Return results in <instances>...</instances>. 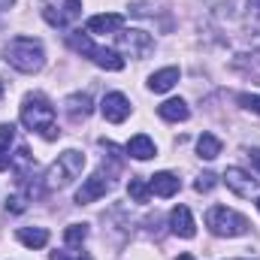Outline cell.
I'll return each instance as SVG.
<instances>
[{
	"label": "cell",
	"instance_id": "1",
	"mask_svg": "<svg viewBox=\"0 0 260 260\" xmlns=\"http://www.w3.org/2000/svg\"><path fill=\"white\" fill-rule=\"evenodd\" d=\"M21 124L30 133H40L43 139H58V124H55V106L43 97V94H27L21 100V112H18Z\"/></svg>",
	"mask_w": 260,
	"mask_h": 260
},
{
	"label": "cell",
	"instance_id": "2",
	"mask_svg": "<svg viewBox=\"0 0 260 260\" xmlns=\"http://www.w3.org/2000/svg\"><path fill=\"white\" fill-rule=\"evenodd\" d=\"M6 64L18 73H40L46 67V49L34 37H15L6 46Z\"/></svg>",
	"mask_w": 260,
	"mask_h": 260
},
{
	"label": "cell",
	"instance_id": "3",
	"mask_svg": "<svg viewBox=\"0 0 260 260\" xmlns=\"http://www.w3.org/2000/svg\"><path fill=\"white\" fill-rule=\"evenodd\" d=\"M82 170H85V154L76 151V148H67V151L58 154V160L46 170L43 188H46V191H61V188L73 185V182L82 176Z\"/></svg>",
	"mask_w": 260,
	"mask_h": 260
},
{
	"label": "cell",
	"instance_id": "4",
	"mask_svg": "<svg viewBox=\"0 0 260 260\" xmlns=\"http://www.w3.org/2000/svg\"><path fill=\"white\" fill-rule=\"evenodd\" d=\"M67 40H70V46H73L79 55L91 58L100 70H109V73L124 70V55H121V52H115V49H103V46H94L88 34H82V30H70Z\"/></svg>",
	"mask_w": 260,
	"mask_h": 260
},
{
	"label": "cell",
	"instance_id": "5",
	"mask_svg": "<svg viewBox=\"0 0 260 260\" xmlns=\"http://www.w3.org/2000/svg\"><path fill=\"white\" fill-rule=\"evenodd\" d=\"M206 227L221 236V239H236V236H245L248 233V218L239 215L236 209H227V206H212L206 212Z\"/></svg>",
	"mask_w": 260,
	"mask_h": 260
},
{
	"label": "cell",
	"instance_id": "6",
	"mask_svg": "<svg viewBox=\"0 0 260 260\" xmlns=\"http://www.w3.org/2000/svg\"><path fill=\"white\" fill-rule=\"evenodd\" d=\"M118 37V52L121 55H127V58H148L151 52H154V37L151 34H145V30H139V27H130V30H118L115 34Z\"/></svg>",
	"mask_w": 260,
	"mask_h": 260
},
{
	"label": "cell",
	"instance_id": "7",
	"mask_svg": "<svg viewBox=\"0 0 260 260\" xmlns=\"http://www.w3.org/2000/svg\"><path fill=\"white\" fill-rule=\"evenodd\" d=\"M112 173H118L115 167H103V170H97L94 176H88L85 182H82V188L76 191V203L79 206H88V203H94V200H100V197H106L109 191H112Z\"/></svg>",
	"mask_w": 260,
	"mask_h": 260
},
{
	"label": "cell",
	"instance_id": "8",
	"mask_svg": "<svg viewBox=\"0 0 260 260\" xmlns=\"http://www.w3.org/2000/svg\"><path fill=\"white\" fill-rule=\"evenodd\" d=\"M221 179L227 182V188H230L233 194L260 197V182L257 179H251V173H245V170H239V167H227V173H224Z\"/></svg>",
	"mask_w": 260,
	"mask_h": 260
},
{
	"label": "cell",
	"instance_id": "9",
	"mask_svg": "<svg viewBox=\"0 0 260 260\" xmlns=\"http://www.w3.org/2000/svg\"><path fill=\"white\" fill-rule=\"evenodd\" d=\"M130 100L121 94V91H112V94H106L103 97V103H100V112H103V118L106 121H112V124H121V121H127L130 118Z\"/></svg>",
	"mask_w": 260,
	"mask_h": 260
},
{
	"label": "cell",
	"instance_id": "10",
	"mask_svg": "<svg viewBox=\"0 0 260 260\" xmlns=\"http://www.w3.org/2000/svg\"><path fill=\"white\" fill-rule=\"evenodd\" d=\"M170 230L182 239H194L197 236V224H194V215L188 206H173L170 212Z\"/></svg>",
	"mask_w": 260,
	"mask_h": 260
},
{
	"label": "cell",
	"instance_id": "11",
	"mask_svg": "<svg viewBox=\"0 0 260 260\" xmlns=\"http://www.w3.org/2000/svg\"><path fill=\"white\" fill-rule=\"evenodd\" d=\"M64 112L70 121H85V118H91V112H94V100L88 97V94H70L64 100Z\"/></svg>",
	"mask_w": 260,
	"mask_h": 260
},
{
	"label": "cell",
	"instance_id": "12",
	"mask_svg": "<svg viewBox=\"0 0 260 260\" xmlns=\"http://www.w3.org/2000/svg\"><path fill=\"white\" fill-rule=\"evenodd\" d=\"M179 76H182L179 67H164V70H157V73L148 76V91H151V94H167V91L176 88Z\"/></svg>",
	"mask_w": 260,
	"mask_h": 260
},
{
	"label": "cell",
	"instance_id": "13",
	"mask_svg": "<svg viewBox=\"0 0 260 260\" xmlns=\"http://www.w3.org/2000/svg\"><path fill=\"white\" fill-rule=\"evenodd\" d=\"M124 27V18L118 12H103V15H91L88 18V30L91 34H118Z\"/></svg>",
	"mask_w": 260,
	"mask_h": 260
},
{
	"label": "cell",
	"instance_id": "14",
	"mask_svg": "<svg viewBox=\"0 0 260 260\" xmlns=\"http://www.w3.org/2000/svg\"><path fill=\"white\" fill-rule=\"evenodd\" d=\"M148 188H151V194L154 197H173L179 194V188H182V182H179V176H173V173H154L151 179H148Z\"/></svg>",
	"mask_w": 260,
	"mask_h": 260
},
{
	"label": "cell",
	"instance_id": "15",
	"mask_svg": "<svg viewBox=\"0 0 260 260\" xmlns=\"http://www.w3.org/2000/svg\"><path fill=\"white\" fill-rule=\"evenodd\" d=\"M15 239H18L24 248L40 251V248H46V245H49V230H46V227H18Z\"/></svg>",
	"mask_w": 260,
	"mask_h": 260
},
{
	"label": "cell",
	"instance_id": "16",
	"mask_svg": "<svg viewBox=\"0 0 260 260\" xmlns=\"http://www.w3.org/2000/svg\"><path fill=\"white\" fill-rule=\"evenodd\" d=\"M157 115L164 121H188L191 118V109H188V103L182 97H173V100H164L157 106Z\"/></svg>",
	"mask_w": 260,
	"mask_h": 260
},
{
	"label": "cell",
	"instance_id": "17",
	"mask_svg": "<svg viewBox=\"0 0 260 260\" xmlns=\"http://www.w3.org/2000/svg\"><path fill=\"white\" fill-rule=\"evenodd\" d=\"M127 151L130 157H136V160H151L154 154H157V148H154V142H151V136H145V133H136L133 139L127 142Z\"/></svg>",
	"mask_w": 260,
	"mask_h": 260
},
{
	"label": "cell",
	"instance_id": "18",
	"mask_svg": "<svg viewBox=\"0 0 260 260\" xmlns=\"http://www.w3.org/2000/svg\"><path fill=\"white\" fill-rule=\"evenodd\" d=\"M197 154H200L203 160H215V157L221 154V139H218L215 133H203V136L197 139Z\"/></svg>",
	"mask_w": 260,
	"mask_h": 260
},
{
	"label": "cell",
	"instance_id": "19",
	"mask_svg": "<svg viewBox=\"0 0 260 260\" xmlns=\"http://www.w3.org/2000/svg\"><path fill=\"white\" fill-rule=\"evenodd\" d=\"M12 139H15V127L12 124H0V170H6L12 164Z\"/></svg>",
	"mask_w": 260,
	"mask_h": 260
},
{
	"label": "cell",
	"instance_id": "20",
	"mask_svg": "<svg viewBox=\"0 0 260 260\" xmlns=\"http://www.w3.org/2000/svg\"><path fill=\"white\" fill-rule=\"evenodd\" d=\"M127 194L133 203H148V197H151V188H148V182L145 179H139V176H133L127 185Z\"/></svg>",
	"mask_w": 260,
	"mask_h": 260
},
{
	"label": "cell",
	"instance_id": "21",
	"mask_svg": "<svg viewBox=\"0 0 260 260\" xmlns=\"http://www.w3.org/2000/svg\"><path fill=\"white\" fill-rule=\"evenodd\" d=\"M88 239V224H70L64 230V242L70 248H76V245H82Z\"/></svg>",
	"mask_w": 260,
	"mask_h": 260
},
{
	"label": "cell",
	"instance_id": "22",
	"mask_svg": "<svg viewBox=\"0 0 260 260\" xmlns=\"http://www.w3.org/2000/svg\"><path fill=\"white\" fill-rule=\"evenodd\" d=\"M215 185H218V176H215V173H200L197 182H194V191L197 194H209Z\"/></svg>",
	"mask_w": 260,
	"mask_h": 260
},
{
	"label": "cell",
	"instance_id": "23",
	"mask_svg": "<svg viewBox=\"0 0 260 260\" xmlns=\"http://www.w3.org/2000/svg\"><path fill=\"white\" fill-rule=\"evenodd\" d=\"M43 18H46L52 27H67V24H70V21L64 18V12L55 9V6H46V9H43Z\"/></svg>",
	"mask_w": 260,
	"mask_h": 260
},
{
	"label": "cell",
	"instance_id": "24",
	"mask_svg": "<svg viewBox=\"0 0 260 260\" xmlns=\"http://www.w3.org/2000/svg\"><path fill=\"white\" fill-rule=\"evenodd\" d=\"M236 103H239L242 109H248V112L260 115V97H257V94H239V97H236Z\"/></svg>",
	"mask_w": 260,
	"mask_h": 260
},
{
	"label": "cell",
	"instance_id": "25",
	"mask_svg": "<svg viewBox=\"0 0 260 260\" xmlns=\"http://www.w3.org/2000/svg\"><path fill=\"white\" fill-rule=\"evenodd\" d=\"M61 12H64V18H67V21H76V18L82 15V0H64Z\"/></svg>",
	"mask_w": 260,
	"mask_h": 260
},
{
	"label": "cell",
	"instance_id": "26",
	"mask_svg": "<svg viewBox=\"0 0 260 260\" xmlns=\"http://www.w3.org/2000/svg\"><path fill=\"white\" fill-rule=\"evenodd\" d=\"M24 194H12L6 197V212H12V215H18V212H24Z\"/></svg>",
	"mask_w": 260,
	"mask_h": 260
},
{
	"label": "cell",
	"instance_id": "27",
	"mask_svg": "<svg viewBox=\"0 0 260 260\" xmlns=\"http://www.w3.org/2000/svg\"><path fill=\"white\" fill-rule=\"evenodd\" d=\"M52 260H88L82 254H70V251H52Z\"/></svg>",
	"mask_w": 260,
	"mask_h": 260
},
{
	"label": "cell",
	"instance_id": "28",
	"mask_svg": "<svg viewBox=\"0 0 260 260\" xmlns=\"http://www.w3.org/2000/svg\"><path fill=\"white\" fill-rule=\"evenodd\" d=\"M248 160H251V167L260 173V148H251V151H248Z\"/></svg>",
	"mask_w": 260,
	"mask_h": 260
},
{
	"label": "cell",
	"instance_id": "29",
	"mask_svg": "<svg viewBox=\"0 0 260 260\" xmlns=\"http://www.w3.org/2000/svg\"><path fill=\"white\" fill-rule=\"evenodd\" d=\"M251 49H254V52H260V30L251 37Z\"/></svg>",
	"mask_w": 260,
	"mask_h": 260
},
{
	"label": "cell",
	"instance_id": "30",
	"mask_svg": "<svg viewBox=\"0 0 260 260\" xmlns=\"http://www.w3.org/2000/svg\"><path fill=\"white\" fill-rule=\"evenodd\" d=\"M248 9H254V12H260V0H248Z\"/></svg>",
	"mask_w": 260,
	"mask_h": 260
},
{
	"label": "cell",
	"instance_id": "31",
	"mask_svg": "<svg viewBox=\"0 0 260 260\" xmlns=\"http://www.w3.org/2000/svg\"><path fill=\"white\" fill-rule=\"evenodd\" d=\"M12 3H15V0H0V12H3V9H9Z\"/></svg>",
	"mask_w": 260,
	"mask_h": 260
},
{
	"label": "cell",
	"instance_id": "32",
	"mask_svg": "<svg viewBox=\"0 0 260 260\" xmlns=\"http://www.w3.org/2000/svg\"><path fill=\"white\" fill-rule=\"evenodd\" d=\"M176 260H194V254H179Z\"/></svg>",
	"mask_w": 260,
	"mask_h": 260
},
{
	"label": "cell",
	"instance_id": "33",
	"mask_svg": "<svg viewBox=\"0 0 260 260\" xmlns=\"http://www.w3.org/2000/svg\"><path fill=\"white\" fill-rule=\"evenodd\" d=\"M257 209H260V197H257Z\"/></svg>",
	"mask_w": 260,
	"mask_h": 260
},
{
	"label": "cell",
	"instance_id": "34",
	"mask_svg": "<svg viewBox=\"0 0 260 260\" xmlns=\"http://www.w3.org/2000/svg\"><path fill=\"white\" fill-rule=\"evenodd\" d=\"M0 94H3V88H0Z\"/></svg>",
	"mask_w": 260,
	"mask_h": 260
}]
</instances>
